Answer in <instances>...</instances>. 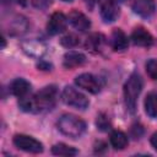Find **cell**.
Segmentation results:
<instances>
[{"label": "cell", "mask_w": 157, "mask_h": 157, "mask_svg": "<svg viewBox=\"0 0 157 157\" xmlns=\"http://www.w3.org/2000/svg\"><path fill=\"white\" fill-rule=\"evenodd\" d=\"M75 82L80 88H83L91 93H98L103 86L102 80L92 74H81L75 78Z\"/></svg>", "instance_id": "8992f818"}, {"label": "cell", "mask_w": 157, "mask_h": 157, "mask_svg": "<svg viewBox=\"0 0 157 157\" xmlns=\"http://www.w3.org/2000/svg\"><path fill=\"white\" fill-rule=\"evenodd\" d=\"M67 20H69V22L71 23V26H72L74 28H76L77 31H80V32H86V31L91 27L90 20H88L82 12H80V11H77V10H72V11L69 13Z\"/></svg>", "instance_id": "ba28073f"}, {"label": "cell", "mask_w": 157, "mask_h": 157, "mask_svg": "<svg viewBox=\"0 0 157 157\" xmlns=\"http://www.w3.org/2000/svg\"><path fill=\"white\" fill-rule=\"evenodd\" d=\"M131 40L135 45L139 47H150L153 43V37L144 27H137L131 33Z\"/></svg>", "instance_id": "30bf717a"}, {"label": "cell", "mask_w": 157, "mask_h": 157, "mask_svg": "<svg viewBox=\"0 0 157 157\" xmlns=\"http://www.w3.org/2000/svg\"><path fill=\"white\" fill-rule=\"evenodd\" d=\"M110 145L115 148V150H123L128 146V136L120 131V130H114L110 134Z\"/></svg>", "instance_id": "ac0fdd59"}, {"label": "cell", "mask_w": 157, "mask_h": 157, "mask_svg": "<svg viewBox=\"0 0 157 157\" xmlns=\"http://www.w3.org/2000/svg\"><path fill=\"white\" fill-rule=\"evenodd\" d=\"M142 90V80L139 74L134 72L129 76L128 81L124 85V98L126 108L130 113H134L136 109L137 97L140 96Z\"/></svg>", "instance_id": "3957f363"}, {"label": "cell", "mask_w": 157, "mask_h": 157, "mask_svg": "<svg viewBox=\"0 0 157 157\" xmlns=\"http://www.w3.org/2000/svg\"><path fill=\"white\" fill-rule=\"evenodd\" d=\"M13 145L18 150H22V151H26V152H31V153H39V152L43 151V145L38 140H36L32 136L23 135V134L15 135Z\"/></svg>", "instance_id": "5b68a950"}, {"label": "cell", "mask_w": 157, "mask_h": 157, "mask_svg": "<svg viewBox=\"0 0 157 157\" xmlns=\"http://www.w3.org/2000/svg\"><path fill=\"white\" fill-rule=\"evenodd\" d=\"M23 50L32 56H42L45 53V45L40 40H27L22 44Z\"/></svg>", "instance_id": "2e32d148"}, {"label": "cell", "mask_w": 157, "mask_h": 157, "mask_svg": "<svg viewBox=\"0 0 157 157\" xmlns=\"http://www.w3.org/2000/svg\"><path fill=\"white\" fill-rule=\"evenodd\" d=\"M97 126H98L101 130H103V131L110 129V123H109L108 117L104 115V114H99V115L97 117Z\"/></svg>", "instance_id": "603a6c76"}, {"label": "cell", "mask_w": 157, "mask_h": 157, "mask_svg": "<svg viewBox=\"0 0 157 157\" xmlns=\"http://www.w3.org/2000/svg\"><path fill=\"white\" fill-rule=\"evenodd\" d=\"M146 71L151 78L157 80V59H150L146 63Z\"/></svg>", "instance_id": "7402d4cb"}, {"label": "cell", "mask_w": 157, "mask_h": 157, "mask_svg": "<svg viewBox=\"0 0 157 157\" xmlns=\"http://www.w3.org/2000/svg\"><path fill=\"white\" fill-rule=\"evenodd\" d=\"M86 63V56L82 53L78 52H67L64 55L63 59V65L66 69H74L83 65Z\"/></svg>", "instance_id": "9a60e30c"}, {"label": "cell", "mask_w": 157, "mask_h": 157, "mask_svg": "<svg viewBox=\"0 0 157 157\" xmlns=\"http://www.w3.org/2000/svg\"><path fill=\"white\" fill-rule=\"evenodd\" d=\"M66 25H67V18L65 17V15L63 12H54L47 23V31L49 34L55 36L64 32Z\"/></svg>", "instance_id": "52a82bcc"}, {"label": "cell", "mask_w": 157, "mask_h": 157, "mask_svg": "<svg viewBox=\"0 0 157 157\" xmlns=\"http://www.w3.org/2000/svg\"><path fill=\"white\" fill-rule=\"evenodd\" d=\"M61 99L65 104L77 108V109H86L90 104L87 97L71 86H67L64 88V91L61 93Z\"/></svg>", "instance_id": "277c9868"}, {"label": "cell", "mask_w": 157, "mask_h": 157, "mask_svg": "<svg viewBox=\"0 0 157 157\" xmlns=\"http://www.w3.org/2000/svg\"><path fill=\"white\" fill-rule=\"evenodd\" d=\"M52 2H53V0H32V5L39 10H44V9L49 7L52 5Z\"/></svg>", "instance_id": "cb8c5ba5"}, {"label": "cell", "mask_w": 157, "mask_h": 157, "mask_svg": "<svg viewBox=\"0 0 157 157\" xmlns=\"http://www.w3.org/2000/svg\"><path fill=\"white\" fill-rule=\"evenodd\" d=\"M10 91L13 96L23 98L31 92V83L25 78H15L10 83Z\"/></svg>", "instance_id": "5bb4252c"}, {"label": "cell", "mask_w": 157, "mask_h": 157, "mask_svg": "<svg viewBox=\"0 0 157 157\" xmlns=\"http://www.w3.org/2000/svg\"><path fill=\"white\" fill-rule=\"evenodd\" d=\"M110 1H113V2H115V4H121V2H124L125 0H110Z\"/></svg>", "instance_id": "4316f807"}, {"label": "cell", "mask_w": 157, "mask_h": 157, "mask_svg": "<svg viewBox=\"0 0 157 157\" xmlns=\"http://www.w3.org/2000/svg\"><path fill=\"white\" fill-rule=\"evenodd\" d=\"M58 99V88L54 85L45 86L33 96H26L20 98L18 105L27 113H42L52 109Z\"/></svg>", "instance_id": "6da1fadb"}, {"label": "cell", "mask_w": 157, "mask_h": 157, "mask_svg": "<svg viewBox=\"0 0 157 157\" xmlns=\"http://www.w3.org/2000/svg\"><path fill=\"white\" fill-rule=\"evenodd\" d=\"M151 145H152V147L157 151V132H155L152 136H151Z\"/></svg>", "instance_id": "d4e9b609"}, {"label": "cell", "mask_w": 157, "mask_h": 157, "mask_svg": "<svg viewBox=\"0 0 157 157\" xmlns=\"http://www.w3.org/2000/svg\"><path fill=\"white\" fill-rule=\"evenodd\" d=\"M60 43H61V45H64L66 48H72V47H76L80 43V39H78L77 36H75L72 33H69V34L64 36L60 39Z\"/></svg>", "instance_id": "44dd1931"}, {"label": "cell", "mask_w": 157, "mask_h": 157, "mask_svg": "<svg viewBox=\"0 0 157 157\" xmlns=\"http://www.w3.org/2000/svg\"><path fill=\"white\" fill-rule=\"evenodd\" d=\"M119 15H120V11H119L118 4H115L110 0H107L102 4L101 16H102L104 22H114L119 17Z\"/></svg>", "instance_id": "8fae6325"}, {"label": "cell", "mask_w": 157, "mask_h": 157, "mask_svg": "<svg viewBox=\"0 0 157 157\" xmlns=\"http://www.w3.org/2000/svg\"><path fill=\"white\" fill-rule=\"evenodd\" d=\"M99 0H85V2H86V5L90 7V9H93L94 6H96V4L98 2Z\"/></svg>", "instance_id": "484cf974"}, {"label": "cell", "mask_w": 157, "mask_h": 157, "mask_svg": "<svg viewBox=\"0 0 157 157\" xmlns=\"http://www.w3.org/2000/svg\"><path fill=\"white\" fill-rule=\"evenodd\" d=\"M110 45H112L113 50H115V52H123V50H125L128 48L129 39H128L126 34L120 28H115L112 32V36H110Z\"/></svg>", "instance_id": "4fadbf2b"}, {"label": "cell", "mask_w": 157, "mask_h": 157, "mask_svg": "<svg viewBox=\"0 0 157 157\" xmlns=\"http://www.w3.org/2000/svg\"><path fill=\"white\" fill-rule=\"evenodd\" d=\"M156 10L153 0H135L132 2V11L141 17H150Z\"/></svg>", "instance_id": "9c48e42d"}, {"label": "cell", "mask_w": 157, "mask_h": 157, "mask_svg": "<svg viewBox=\"0 0 157 157\" xmlns=\"http://www.w3.org/2000/svg\"><path fill=\"white\" fill-rule=\"evenodd\" d=\"M27 27H28V22L22 16H16L10 22V32L12 34H21L27 29Z\"/></svg>", "instance_id": "d6986e66"}, {"label": "cell", "mask_w": 157, "mask_h": 157, "mask_svg": "<svg viewBox=\"0 0 157 157\" xmlns=\"http://www.w3.org/2000/svg\"><path fill=\"white\" fill-rule=\"evenodd\" d=\"M107 44V38L101 33H93L86 39V49L91 53H101Z\"/></svg>", "instance_id": "7c38bea8"}, {"label": "cell", "mask_w": 157, "mask_h": 157, "mask_svg": "<svg viewBox=\"0 0 157 157\" xmlns=\"http://www.w3.org/2000/svg\"><path fill=\"white\" fill-rule=\"evenodd\" d=\"M77 150L67 146L65 144H56L52 147V153L56 155V156H65V157H70V156H76L77 155Z\"/></svg>", "instance_id": "ffe728a7"}, {"label": "cell", "mask_w": 157, "mask_h": 157, "mask_svg": "<svg viewBox=\"0 0 157 157\" xmlns=\"http://www.w3.org/2000/svg\"><path fill=\"white\" fill-rule=\"evenodd\" d=\"M58 129L61 134L71 139H77L85 132L86 123L74 114H64L58 120Z\"/></svg>", "instance_id": "7a4b0ae2"}, {"label": "cell", "mask_w": 157, "mask_h": 157, "mask_svg": "<svg viewBox=\"0 0 157 157\" xmlns=\"http://www.w3.org/2000/svg\"><path fill=\"white\" fill-rule=\"evenodd\" d=\"M63 1H66V2L69 1V2H70V1H72V0H63Z\"/></svg>", "instance_id": "83f0119b"}, {"label": "cell", "mask_w": 157, "mask_h": 157, "mask_svg": "<svg viewBox=\"0 0 157 157\" xmlns=\"http://www.w3.org/2000/svg\"><path fill=\"white\" fill-rule=\"evenodd\" d=\"M145 110L152 119H157V92H150L145 99Z\"/></svg>", "instance_id": "e0dca14e"}]
</instances>
